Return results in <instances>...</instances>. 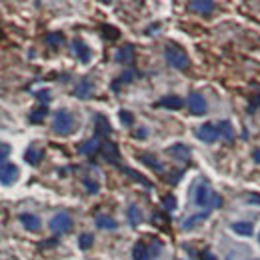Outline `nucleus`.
<instances>
[{"mask_svg":"<svg viewBox=\"0 0 260 260\" xmlns=\"http://www.w3.org/2000/svg\"><path fill=\"white\" fill-rule=\"evenodd\" d=\"M222 206V196L214 192V198H212V208H220Z\"/></svg>","mask_w":260,"mask_h":260,"instance_id":"nucleus-39","label":"nucleus"},{"mask_svg":"<svg viewBox=\"0 0 260 260\" xmlns=\"http://www.w3.org/2000/svg\"><path fill=\"white\" fill-rule=\"evenodd\" d=\"M42 150L40 148H34V146H30L28 150H26V154H24V160L28 162V164H32V166H38L40 164V160H42Z\"/></svg>","mask_w":260,"mask_h":260,"instance_id":"nucleus-21","label":"nucleus"},{"mask_svg":"<svg viewBox=\"0 0 260 260\" xmlns=\"http://www.w3.org/2000/svg\"><path fill=\"white\" fill-rule=\"evenodd\" d=\"M126 214H128V222H130V226H138V224H140V220H142V212H140V208H138L136 204H130V206H128Z\"/></svg>","mask_w":260,"mask_h":260,"instance_id":"nucleus-24","label":"nucleus"},{"mask_svg":"<svg viewBox=\"0 0 260 260\" xmlns=\"http://www.w3.org/2000/svg\"><path fill=\"white\" fill-rule=\"evenodd\" d=\"M100 138L98 136H92V138H88L86 142H80L78 144V154H82V156H92V154H96L98 150H100Z\"/></svg>","mask_w":260,"mask_h":260,"instance_id":"nucleus-10","label":"nucleus"},{"mask_svg":"<svg viewBox=\"0 0 260 260\" xmlns=\"http://www.w3.org/2000/svg\"><path fill=\"white\" fill-rule=\"evenodd\" d=\"M212 198H214V192H212L210 186H208V182L196 184V188H194V204L196 206L210 210V208H212Z\"/></svg>","mask_w":260,"mask_h":260,"instance_id":"nucleus-3","label":"nucleus"},{"mask_svg":"<svg viewBox=\"0 0 260 260\" xmlns=\"http://www.w3.org/2000/svg\"><path fill=\"white\" fill-rule=\"evenodd\" d=\"M188 108H190V112L192 114H196V116H202V114H206V100H204V96L200 94V92H190L188 94Z\"/></svg>","mask_w":260,"mask_h":260,"instance_id":"nucleus-6","label":"nucleus"},{"mask_svg":"<svg viewBox=\"0 0 260 260\" xmlns=\"http://www.w3.org/2000/svg\"><path fill=\"white\" fill-rule=\"evenodd\" d=\"M164 58H166V62H168L172 68H176V70H186V68L190 66L188 54H186V52H184L180 46H176L174 42H170V44L164 46Z\"/></svg>","mask_w":260,"mask_h":260,"instance_id":"nucleus-1","label":"nucleus"},{"mask_svg":"<svg viewBox=\"0 0 260 260\" xmlns=\"http://www.w3.org/2000/svg\"><path fill=\"white\" fill-rule=\"evenodd\" d=\"M94 128H96V134L94 136H104V138H106V136H110L112 134V126L108 124V118L106 116H102V114H98L96 116V122H94Z\"/></svg>","mask_w":260,"mask_h":260,"instance_id":"nucleus-14","label":"nucleus"},{"mask_svg":"<svg viewBox=\"0 0 260 260\" xmlns=\"http://www.w3.org/2000/svg\"><path fill=\"white\" fill-rule=\"evenodd\" d=\"M18 180V168L14 164H4L2 168H0V182H2L4 186H10Z\"/></svg>","mask_w":260,"mask_h":260,"instance_id":"nucleus-9","label":"nucleus"},{"mask_svg":"<svg viewBox=\"0 0 260 260\" xmlns=\"http://www.w3.org/2000/svg\"><path fill=\"white\" fill-rule=\"evenodd\" d=\"M72 228V218L68 212H58L50 218V230L54 234H64Z\"/></svg>","mask_w":260,"mask_h":260,"instance_id":"nucleus-4","label":"nucleus"},{"mask_svg":"<svg viewBox=\"0 0 260 260\" xmlns=\"http://www.w3.org/2000/svg\"><path fill=\"white\" fill-rule=\"evenodd\" d=\"M84 188L90 192V194H96L98 192V182H94V180H88V178H84Z\"/></svg>","mask_w":260,"mask_h":260,"instance_id":"nucleus-35","label":"nucleus"},{"mask_svg":"<svg viewBox=\"0 0 260 260\" xmlns=\"http://www.w3.org/2000/svg\"><path fill=\"white\" fill-rule=\"evenodd\" d=\"M132 260H152L150 248L142 242H136L134 248H132Z\"/></svg>","mask_w":260,"mask_h":260,"instance_id":"nucleus-18","label":"nucleus"},{"mask_svg":"<svg viewBox=\"0 0 260 260\" xmlns=\"http://www.w3.org/2000/svg\"><path fill=\"white\" fill-rule=\"evenodd\" d=\"M52 130L60 136H66L74 130V116L66 110V108H60L54 112V118H52Z\"/></svg>","mask_w":260,"mask_h":260,"instance_id":"nucleus-2","label":"nucleus"},{"mask_svg":"<svg viewBox=\"0 0 260 260\" xmlns=\"http://www.w3.org/2000/svg\"><path fill=\"white\" fill-rule=\"evenodd\" d=\"M136 136H140V138H144V136H146V130H144V128H140V130H136Z\"/></svg>","mask_w":260,"mask_h":260,"instance_id":"nucleus-42","label":"nucleus"},{"mask_svg":"<svg viewBox=\"0 0 260 260\" xmlns=\"http://www.w3.org/2000/svg\"><path fill=\"white\" fill-rule=\"evenodd\" d=\"M52 244H56V240H46V242L40 244V248H44V246H52Z\"/></svg>","mask_w":260,"mask_h":260,"instance_id":"nucleus-41","label":"nucleus"},{"mask_svg":"<svg viewBox=\"0 0 260 260\" xmlns=\"http://www.w3.org/2000/svg\"><path fill=\"white\" fill-rule=\"evenodd\" d=\"M20 218V222H22V226L26 228V230H38L40 228V218L38 216H34V214H20L18 216Z\"/></svg>","mask_w":260,"mask_h":260,"instance_id":"nucleus-22","label":"nucleus"},{"mask_svg":"<svg viewBox=\"0 0 260 260\" xmlns=\"http://www.w3.org/2000/svg\"><path fill=\"white\" fill-rule=\"evenodd\" d=\"M36 96H38V100H42V104H46V102L50 100V92H48V90H42V92H38Z\"/></svg>","mask_w":260,"mask_h":260,"instance_id":"nucleus-38","label":"nucleus"},{"mask_svg":"<svg viewBox=\"0 0 260 260\" xmlns=\"http://www.w3.org/2000/svg\"><path fill=\"white\" fill-rule=\"evenodd\" d=\"M196 136L202 140V142H206V144H212L216 138H218V130H216V124H210V122H206V124H202V126H198L196 128Z\"/></svg>","mask_w":260,"mask_h":260,"instance_id":"nucleus-7","label":"nucleus"},{"mask_svg":"<svg viewBox=\"0 0 260 260\" xmlns=\"http://www.w3.org/2000/svg\"><path fill=\"white\" fill-rule=\"evenodd\" d=\"M96 226H98V228H102V230H114L118 224H116V220H114V218L100 214V216H96Z\"/></svg>","mask_w":260,"mask_h":260,"instance_id":"nucleus-25","label":"nucleus"},{"mask_svg":"<svg viewBox=\"0 0 260 260\" xmlns=\"http://www.w3.org/2000/svg\"><path fill=\"white\" fill-rule=\"evenodd\" d=\"M208 214H210V210H204V212H198V214H192L190 218H186V220L182 222V228H184V230H190V228H194L196 224H200V222H204V220L208 218Z\"/></svg>","mask_w":260,"mask_h":260,"instance_id":"nucleus-20","label":"nucleus"},{"mask_svg":"<svg viewBox=\"0 0 260 260\" xmlns=\"http://www.w3.org/2000/svg\"><path fill=\"white\" fill-rule=\"evenodd\" d=\"M46 114H48V106H46V104H40V106H38L36 110H32V112H30V116H28V118H30V122H32V124H40V122L44 120V116H46Z\"/></svg>","mask_w":260,"mask_h":260,"instance_id":"nucleus-26","label":"nucleus"},{"mask_svg":"<svg viewBox=\"0 0 260 260\" xmlns=\"http://www.w3.org/2000/svg\"><path fill=\"white\" fill-rule=\"evenodd\" d=\"M100 150H102V158L106 160L108 164H118V160H120V150H118V146H116L112 140H104L102 146H100Z\"/></svg>","mask_w":260,"mask_h":260,"instance_id":"nucleus-5","label":"nucleus"},{"mask_svg":"<svg viewBox=\"0 0 260 260\" xmlns=\"http://www.w3.org/2000/svg\"><path fill=\"white\" fill-rule=\"evenodd\" d=\"M200 260H216V256H214L212 250H208V248H206V250L200 252Z\"/></svg>","mask_w":260,"mask_h":260,"instance_id":"nucleus-37","label":"nucleus"},{"mask_svg":"<svg viewBox=\"0 0 260 260\" xmlns=\"http://www.w3.org/2000/svg\"><path fill=\"white\" fill-rule=\"evenodd\" d=\"M258 242H260V234H258Z\"/></svg>","mask_w":260,"mask_h":260,"instance_id":"nucleus-43","label":"nucleus"},{"mask_svg":"<svg viewBox=\"0 0 260 260\" xmlns=\"http://www.w3.org/2000/svg\"><path fill=\"white\" fill-rule=\"evenodd\" d=\"M138 160H140L142 164H146V166L154 168L158 174H162V172H164V166L160 164V160H158V158H154L152 154H146V152H144V154H140V156H138Z\"/></svg>","mask_w":260,"mask_h":260,"instance_id":"nucleus-17","label":"nucleus"},{"mask_svg":"<svg viewBox=\"0 0 260 260\" xmlns=\"http://www.w3.org/2000/svg\"><path fill=\"white\" fill-rule=\"evenodd\" d=\"M252 158H254V162H256V164H260V146H258V148L254 150V154H252Z\"/></svg>","mask_w":260,"mask_h":260,"instance_id":"nucleus-40","label":"nucleus"},{"mask_svg":"<svg viewBox=\"0 0 260 260\" xmlns=\"http://www.w3.org/2000/svg\"><path fill=\"white\" fill-rule=\"evenodd\" d=\"M216 130H218V138H224V142H234V128L228 120H220L216 124Z\"/></svg>","mask_w":260,"mask_h":260,"instance_id":"nucleus-16","label":"nucleus"},{"mask_svg":"<svg viewBox=\"0 0 260 260\" xmlns=\"http://www.w3.org/2000/svg\"><path fill=\"white\" fill-rule=\"evenodd\" d=\"M188 8L198 12V14H210L216 6H214V2H210V0H190Z\"/></svg>","mask_w":260,"mask_h":260,"instance_id":"nucleus-12","label":"nucleus"},{"mask_svg":"<svg viewBox=\"0 0 260 260\" xmlns=\"http://www.w3.org/2000/svg\"><path fill=\"white\" fill-rule=\"evenodd\" d=\"M72 52L80 58V62H84V64L90 60V48H88L82 40H78V38L72 40Z\"/></svg>","mask_w":260,"mask_h":260,"instance_id":"nucleus-15","label":"nucleus"},{"mask_svg":"<svg viewBox=\"0 0 260 260\" xmlns=\"http://www.w3.org/2000/svg\"><path fill=\"white\" fill-rule=\"evenodd\" d=\"M118 116H120V120H122L124 126H132V124H134V116H132L128 110H120Z\"/></svg>","mask_w":260,"mask_h":260,"instance_id":"nucleus-34","label":"nucleus"},{"mask_svg":"<svg viewBox=\"0 0 260 260\" xmlns=\"http://www.w3.org/2000/svg\"><path fill=\"white\" fill-rule=\"evenodd\" d=\"M116 62H120V64H132L134 62V46L132 44H122L118 48Z\"/></svg>","mask_w":260,"mask_h":260,"instance_id":"nucleus-13","label":"nucleus"},{"mask_svg":"<svg viewBox=\"0 0 260 260\" xmlns=\"http://www.w3.org/2000/svg\"><path fill=\"white\" fill-rule=\"evenodd\" d=\"M166 152L170 154V158L176 160V162H188L190 160V148L186 144H172Z\"/></svg>","mask_w":260,"mask_h":260,"instance_id":"nucleus-8","label":"nucleus"},{"mask_svg":"<svg viewBox=\"0 0 260 260\" xmlns=\"http://www.w3.org/2000/svg\"><path fill=\"white\" fill-rule=\"evenodd\" d=\"M156 106H160V108H168V110H180V108L184 106V100H182L180 96L170 94V96L160 98L158 102H156Z\"/></svg>","mask_w":260,"mask_h":260,"instance_id":"nucleus-11","label":"nucleus"},{"mask_svg":"<svg viewBox=\"0 0 260 260\" xmlns=\"http://www.w3.org/2000/svg\"><path fill=\"white\" fill-rule=\"evenodd\" d=\"M10 152H12L10 144H6V142H0V168L4 166V162H6V158L10 156Z\"/></svg>","mask_w":260,"mask_h":260,"instance_id":"nucleus-30","label":"nucleus"},{"mask_svg":"<svg viewBox=\"0 0 260 260\" xmlns=\"http://www.w3.org/2000/svg\"><path fill=\"white\" fill-rule=\"evenodd\" d=\"M92 242H94V236L92 234H80V238H78V246L82 248V250H88L90 246H92Z\"/></svg>","mask_w":260,"mask_h":260,"instance_id":"nucleus-31","label":"nucleus"},{"mask_svg":"<svg viewBox=\"0 0 260 260\" xmlns=\"http://www.w3.org/2000/svg\"><path fill=\"white\" fill-rule=\"evenodd\" d=\"M102 36L104 38H108V40H116L118 36H120V32L116 30V28H112V26H102Z\"/></svg>","mask_w":260,"mask_h":260,"instance_id":"nucleus-32","label":"nucleus"},{"mask_svg":"<svg viewBox=\"0 0 260 260\" xmlns=\"http://www.w3.org/2000/svg\"><path fill=\"white\" fill-rule=\"evenodd\" d=\"M260 106V94H256L252 100H250V106H248V112H254L256 108Z\"/></svg>","mask_w":260,"mask_h":260,"instance_id":"nucleus-36","label":"nucleus"},{"mask_svg":"<svg viewBox=\"0 0 260 260\" xmlns=\"http://www.w3.org/2000/svg\"><path fill=\"white\" fill-rule=\"evenodd\" d=\"M230 230L240 234V236H250L252 234V224L250 222H234V224H230Z\"/></svg>","mask_w":260,"mask_h":260,"instance_id":"nucleus-27","label":"nucleus"},{"mask_svg":"<svg viewBox=\"0 0 260 260\" xmlns=\"http://www.w3.org/2000/svg\"><path fill=\"white\" fill-rule=\"evenodd\" d=\"M134 76H136V72H134V70H126V72H122V76H120L118 80H114V82H112V90H116L120 84H128V82H132V80H134Z\"/></svg>","mask_w":260,"mask_h":260,"instance_id":"nucleus-28","label":"nucleus"},{"mask_svg":"<svg viewBox=\"0 0 260 260\" xmlns=\"http://www.w3.org/2000/svg\"><path fill=\"white\" fill-rule=\"evenodd\" d=\"M162 206H164V210H168V212L176 210V198H174L172 194L164 196V198H162Z\"/></svg>","mask_w":260,"mask_h":260,"instance_id":"nucleus-33","label":"nucleus"},{"mask_svg":"<svg viewBox=\"0 0 260 260\" xmlns=\"http://www.w3.org/2000/svg\"><path fill=\"white\" fill-rule=\"evenodd\" d=\"M90 94H92V82H90L88 78L80 80V82L74 86V96H76V98H88Z\"/></svg>","mask_w":260,"mask_h":260,"instance_id":"nucleus-19","label":"nucleus"},{"mask_svg":"<svg viewBox=\"0 0 260 260\" xmlns=\"http://www.w3.org/2000/svg\"><path fill=\"white\" fill-rule=\"evenodd\" d=\"M62 42H64V36H62L60 32H48V34H46V44H48V48H52V50H58V48L62 46Z\"/></svg>","mask_w":260,"mask_h":260,"instance_id":"nucleus-23","label":"nucleus"},{"mask_svg":"<svg viewBox=\"0 0 260 260\" xmlns=\"http://www.w3.org/2000/svg\"><path fill=\"white\" fill-rule=\"evenodd\" d=\"M122 172H124L126 176H130L132 180H136V182H140V184H144L146 188H152V184H150V180H146V178H144L142 174H138V172H134V170H130V168H126V166L122 168Z\"/></svg>","mask_w":260,"mask_h":260,"instance_id":"nucleus-29","label":"nucleus"}]
</instances>
